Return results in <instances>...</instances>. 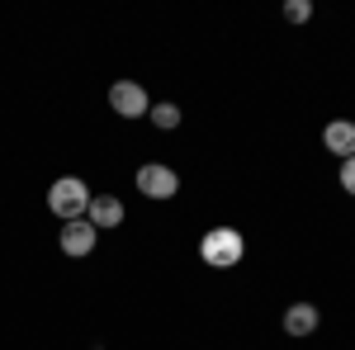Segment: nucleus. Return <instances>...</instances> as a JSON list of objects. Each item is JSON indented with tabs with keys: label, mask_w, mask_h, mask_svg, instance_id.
<instances>
[{
	"label": "nucleus",
	"mask_w": 355,
	"mask_h": 350,
	"mask_svg": "<svg viewBox=\"0 0 355 350\" xmlns=\"http://www.w3.org/2000/svg\"><path fill=\"white\" fill-rule=\"evenodd\" d=\"M137 189L147 194V199H175V189H180V175L162 161H147L137 166Z\"/></svg>",
	"instance_id": "3"
},
{
	"label": "nucleus",
	"mask_w": 355,
	"mask_h": 350,
	"mask_svg": "<svg viewBox=\"0 0 355 350\" xmlns=\"http://www.w3.org/2000/svg\"><path fill=\"white\" fill-rule=\"evenodd\" d=\"M147 119L162 128V133H171V128H180V105H171V100H162V105L147 109Z\"/></svg>",
	"instance_id": "9"
},
{
	"label": "nucleus",
	"mask_w": 355,
	"mask_h": 350,
	"mask_svg": "<svg viewBox=\"0 0 355 350\" xmlns=\"http://www.w3.org/2000/svg\"><path fill=\"white\" fill-rule=\"evenodd\" d=\"M318 322H322V317H318V303H289V308H284V331H289L294 341L313 336Z\"/></svg>",
	"instance_id": "8"
},
{
	"label": "nucleus",
	"mask_w": 355,
	"mask_h": 350,
	"mask_svg": "<svg viewBox=\"0 0 355 350\" xmlns=\"http://www.w3.org/2000/svg\"><path fill=\"white\" fill-rule=\"evenodd\" d=\"M95 242H100V232H95L85 218H76V222H62V232H57V246H62V256H71V261L90 256V251H95Z\"/></svg>",
	"instance_id": "5"
},
{
	"label": "nucleus",
	"mask_w": 355,
	"mask_h": 350,
	"mask_svg": "<svg viewBox=\"0 0 355 350\" xmlns=\"http://www.w3.org/2000/svg\"><path fill=\"white\" fill-rule=\"evenodd\" d=\"M242 256H246V237L237 232V227H209L204 242H199V261L214 265V270L242 265Z\"/></svg>",
	"instance_id": "1"
},
{
	"label": "nucleus",
	"mask_w": 355,
	"mask_h": 350,
	"mask_svg": "<svg viewBox=\"0 0 355 350\" xmlns=\"http://www.w3.org/2000/svg\"><path fill=\"white\" fill-rule=\"evenodd\" d=\"M341 189H346V194H355V157H346V161H341Z\"/></svg>",
	"instance_id": "11"
},
{
	"label": "nucleus",
	"mask_w": 355,
	"mask_h": 350,
	"mask_svg": "<svg viewBox=\"0 0 355 350\" xmlns=\"http://www.w3.org/2000/svg\"><path fill=\"white\" fill-rule=\"evenodd\" d=\"M85 222L95 227V232H110L123 222V199H114V194H95L90 199V209H85Z\"/></svg>",
	"instance_id": "6"
},
{
	"label": "nucleus",
	"mask_w": 355,
	"mask_h": 350,
	"mask_svg": "<svg viewBox=\"0 0 355 350\" xmlns=\"http://www.w3.org/2000/svg\"><path fill=\"white\" fill-rule=\"evenodd\" d=\"M110 109L119 114V119H147L152 100H147V90H142L137 81H114L110 85Z\"/></svg>",
	"instance_id": "4"
},
{
	"label": "nucleus",
	"mask_w": 355,
	"mask_h": 350,
	"mask_svg": "<svg viewBox=\"0 0 355 350\" xmlns=\"http://www.w3.org/2000/svg\"><path fill=\"white\" fill-rule=\"evenodd\" d=\"M284 19H289V24H308V19H313V0H289V5H284Z\"/></svg>",
	"instance_id": "10"
},
{
	"label": "nucleus",
	"mask_w": 355,
	"mask_h": 350,
	"mask_svg": "<svg viewBox=\"0 0 355 350\" xmlns=\"http://www.w3.org/2000/svg\"><path fill=\"white\" fill-rule=\"evenodd\" d=\"M322 147H327L331 157H355V123L351 119H331L327 128H322Z\"/></svg>",
	"instance_id": "7"
},
{
	"label": "nucleus",
	"mask_w": 355,
	"mask_h": 350,
	"mask_svg": "<svg viewBox=\"0 0 355 350\" xmlns=\"http://www.w3.org/2000/svg\"><path fill=\"white\" fill-rule=\"evenodd\" d=\"M90 199H95V189L85 185L81 175H62V180H53V189H48V209H53L62 222H76V218H85Z\"/></svg>",
	"instance_id": "2"
}]
</instances>
